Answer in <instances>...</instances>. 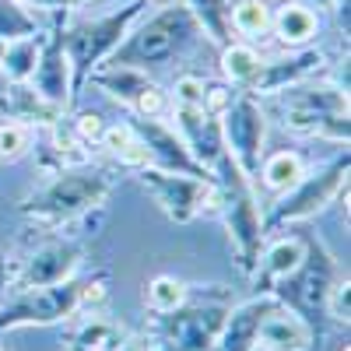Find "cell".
Segmentation results:
<instances>
[{
    "instance_id": "cell-2",
    "label": "cell",
    "mask_w": 351,
    "mask_h": 351,
    "mask_svg": "<svg viewBox=\"0 0 351 351\" xmlns=\"http://www.w3.org/2000/svg\"><path fill=\"white\" fill-rule=\"evenodd\" d=\"M215 211L225 218L228 243H232V253H236L239 271L253 274L263 239H267L263 236V211H260L253 180H246L228 158H221L215 169Z\"/></svg>"
},
{
    "instance_id": "cell-7",
    "label": "cell",
    "mask_w": 351,
    "mask_h": 351,
    "mask_svg": "<svg viewBox=\"0 0 351 351\" xmlns=\"http://www.w3.org/2000/svg\"><path fill=\"white\" fill-rule=\"evenodd\" d=\"M221 141H225V158L236 165L246 180H256V169L263 162V144H267V112L260 99L250 92H236L232 106L218 116Z\"/></svg>"
},
{
    "instance_id": "cell-46",
    "label": "cell",
    "mask_w": 351,
    "mask_h": 351,
    "mask_svg": "<svg viewBox=\"0 0 351 351\" xmlns=\"http://www.w3.org/2000/svg\"><path fill=\"white\" fill-rule=\"evenodd\" d=\"M253 351H263V348H253Z\"/></svg>"
},
{
    "instance_id": "cell-14",
    "label": "cell",
    "mask_w": 351,
    "mask_h": 351,
    "mask_svg": "<svg viewBox=\"0 0 351 351\" xmlns=\"http://www.w3.org/2000/svg\"><path fill=\"white\" fill-rule=\"evenodd\" d=\"M36 88V92L56 106L60 112L71 109V95H74V71H71V60L64 53V39L60 32H53L43 39V53H39V64L32 71V81H28Z\"/></svg>"
},
{
    "instance_id": "cell-15",
    "label": "cell",
    "mask_w": 351,
    "mask_h": 351,
    "mask_svg": "<svg viewBox=\"0 0 351 351\" xmlns=\"http://www.w3.org/2000/svg\"><path fill=\"white\" fill-rule=\"evenodd\" d=\"M309 344H313L309 319L274 299V306L260 316L256 348H263V351H309Z\"/></svg>"
},
{
    "instance_id": "cell-26",
    "label": "cell",
    "mask_w": 351,
    "mask_h": 351,
    "mask_svg": "<svg viewBox=\"0 0 351 351\" xmlns=\"http://www.w3.org/2000/svg\"><path fill=\"white\" fill-rule=\"evenodd\" d=\"M43 36V25L32 8H25L21 0H0V43H18Z\"/></svg>"
},
{
    "instance_id": "cell-10",
    "label": "cell",
    "mask_w": 351,
    "mask_h": 351,
    "mask_svg": "<svg viewBox=\"0 0 351 351\" xmlns=\"http://www.w3.org/2000/svg\"><path fill=\"white\" fill-rule=\"evenodd\" d=\"M327 56L324 49H288L285 56H271V60H260V71L253 77V84L246 88V92L253 99H274L278 92H285V88H295L302 81H313L319 71H324Z\"/></svg>"
},
{
    "instance_id": "cell-41",
    "label": "cell",
    "mask_w": 351,
    "mask_h": 351,
    "mask_svg": "<svg viewBox=\"0 0 351 351\" xmlns=\"http://www.w3.org/2000/svg\"><path fill=\"white\" fill-rule=\"evenodd\" d=\"M148 4H155V8H172V4H180V0H148Z\"/></svg>"
},
{
    "instance_id": "cell-8",
    "label": "cell",
    "mask_w": 351,
    "mask_h": 351,
    "mask_svg": "<svg viewBox=\"0 0 351 351\" xmlns=\"http://www.w3.org/2000/svg\"><path fill=\"white\" fill-rule=\"evenodd\" d=\"M81 309V281L67 278L46 288H21L11 291V299L0 306V334L18 327H49L71 319Z\"/></svg>"
},
{
    "instance_id": "cell-24",
    "label": "cell",
    "mask_w": 351,
    "mask_h": 351,
    "mask_svg": "<svg viewBox=\"0 0 351 351\" xmlns=\"http://www.w3.org/2000/svg\"><path fill=\"white\" fill-rule=\"evenodd\" d=\"M260 49L253 43H225L221 46V77L228 88H246L253 84L256 71H260Z\"/></svg>"
},
{
    "instance_id": "cell-42",
    "label": "cell",
    "mask_w": 351,
    "mask_h": 351,
    "mask_svg": "<svg viewBox=\"0 0 351 351\" xmlns=\"http://www.w3.org/2000/svg\"><path fill=\"white\" fill-rule=\"evenodd\" d=\"M4 53H8V43H0V67H4Z\"/></svg>"
},
{
    "instance_id": "cell-36",
    "label": "cell",
    "mask_w": 351,
    "mask_h": 351,
    "mask_svg": "<svg viewBox=\"0 0 351 351\" xmlns=\"http://www.w3.org/2000/svg\"><path fill=\"white\" fill-rule=\"evenodd\" d=\"M102 299H106V278H84L81 281V306L99 309Z\"/></svg>"
},
{
    "instance_id": "cell-3",
    "label": "cell",
    "mask_w": 351,
    "mask_h": 351,
    "mask_svg": "<svg viewBox=\"0 0 351 351\" xmlns=\"http://www.w3.org/2000/svg\"><path fill=\"white\" fill-rule=\"evenodd\" d=\"M112 193V176L84 165V169H64L18 204V211L36 225H64L92 208H102Z\"/></svg>"
},
{
    "instance_id": "cell-43",
    "label": "cell",
    "mask_w": 351,
    "mask_h": 351,
    "mask_svg": "<svg viewBox=\"0 0 351 351\" xmlns=\"http://www.w3.org/2000/svg\"><path fill=\"white\" fill-rule=\"evenodd\" d=\"M267 4H288V0H267Z\"/></svg>"
},
{
    "instance_id": "cell-6",
    "label": "cell",
    "mask_w": 351,
    "mask_h": 351,
    "mask_svg": "<svg viewBox=\"0 0 351 351\" xmlns=\"http://www.w3.org/2000/svg\"><path fill=\"white\" fill-rule=\"evenodd\" d=\"M137 183L176 225H186L204 211H215V180H208V176H186L158 165H144L137 169Z\"/></svg>"
},
{
    "instance_id": "cell-18",
    "label": "cell",
    "mask_w": 351,
    "mask_h": 351,
    "mask_svg": "<svg viewBox=\"0 0 351 351\" xmlns=\"http://www.w3.org/2000/svg\"><path fill=\"white\" fill-rule=\"evenodd\" d=\"M278 106L285 109H302V112H319V116H348V92L327 81H302L295 88H285L274 95Z\"/></svg>"
},
{
    "instance_id": "cell-19",
    "label": "cell",
    "mask_w": 351,
    "mask_h": 351,
    "mask_svg": "<svg viewBox=\"0 0 351 351\" xmlns=\"http://www.w3.org/2000/svg\"><path fill=\"white\" fill-rule=\"evenodd\" d=\"M271 32L285 49H306L319 36V14L302 0H288L271 14Z\"/></svg>"
},
{
    "instance_id": "cell-16",
    "label": "cell",
    "mask_w": 351,
    "mask_h": 351,
    "mask_svg": "<svg viewBox=\"0 0 351 351\" xmlns=\"http://www.w3.org/2000/svg\"><path fill=\"white\" fill-rule=\"evenodd\" d=\"M0 112L11 123H21L28 130H49L64 120V112L56 106H49L28 81H8L4 95H0Z\"/></svg>"
},
{
    "instance_id": "cell-45",
    "label": "cell",
    "mask_w": 351,
    "mask_h": 351,
    "mask_svg": "<svg viewBox=\"0 0 351 351\" xmlns=\"http://www.w3.org/2000/svg\"><path fill=\"white\" fill-rule=\"evenodd\" d=\"M221 4H232V0H221Z\"/></svg>"
},
{
    "instance_id": "cell-23",
    "label": "cell",
    "mask_w": 351,
    "mask_h": 351,
    "mask_svg": "<svg viewBox=\"0 0 351 351\" xmlns=\"http://www.w3.org/2000/svg\"><path fill=\"white\" fill-rule=\"evenodd\" d=\"M123 327L116 324V319H109L106 313H92L84 319V324L74 330L67 351H116L123 344Z\"/></svg>"
},
{
    "instance_id": "cell-39",
    "label": "cell",
    "mask_w": 351,
    "mask_h": 351,
    "mask_svg": "<svg viewBox=\"0 0 351 351\" xmlns=\"http://www.w3.org/2000/svg\"><path fill=\"white\" fill-rule=\"evenodd\" d=\"M11 285H14V274H11V260L0 253V299L11 295Z\"/></svg>"
},
{
    "instance_id": "cell-28",
    "label": "cell",
    "mask_w": 351,
    "mask_h": 351,
    "mask_svg": "<svg viewBox=\"0 0 351 351\" xmlns=\"http://www.w3.org/2000/svg\"><path fill=\"white\" fill-rule=\"evenodd\" d=\"M186 295H190L186 281H180L176 274H158V278L148 281V288H144V302H148V309L152 313H162V316L180 309L186 302Z\"/></svg>"
},
{
    "instance_id": "cell-22",
    "label": "cell",
    "mask_w": 351,
    "mask_h": 351,
    "mask_svg": "<svg viewBox=\"0 0 351 351\" xmlns=\"http://www.w3.org/2000/svg\"><path fill=\"white\" fill-rule=\"evenodd\" d=\"M309 172V165H306V158L299 155V152H271V155H263V162H260V169H256V180L263 183V190H271V193H285V190H291L302 176Z\"/></svg>"
},
{
    "instance_id": "cell-32",
    "label": "cell",
    "mask_w": 351,
    "mask_h": 351,
    "mask_svg": "<svg viewBox=\"0 0 351 351\" xmlns=\"http://www.w3.org/2000/svg\"><path fill=\"white\" fill-rule=\"evenodd\" d=\"M204 92H208V81L197 74H183V77H176L169 99H172V106H200L204 109Z\"/></svg>"
},
{
    "instance_id": "cell-17",
    "label": "cell",
    "mask_w": 351,
    "mask_h": 351,
    "mask_svg": "<svg viewBox=\"0 0 351 351\" xmlns=\"http://www.w3.org/2000/svg\"><path fill=\"white\" fill-rule=\"evenodd\" d=\"M274 306V295H256L236 309H228L225 324H221V334L215 341L211 351H253L256 348V327H260V316Z\"/></svg>"
},
{
    "instance_id": "cell-29",
    "label": "cell",
    "mask_w": 351,
    "mask_h": 351,
    "mask_svg": "<svg viewBox=\"0 0 351 351\" xmlns=\"http://www.w3.org/2000/svg\"><path fill=\"white\" fill-rule=\"evenodd\" d=\"M186 11L197 18L200 32L211 36L215 43H228V8L221 4V0H183Z\"/></svg>"
},
{
    "instance_id": "cell-21",
    "label": "cell",
    "mask_w": 351,
    "mask_h": 351,
    "mask_svg": "<svg viewBox=\"0 0 351 351\" xmlns=\"http://www.w3.org/2000/svg\"><path fill=\"white\" fill-rule=\"evenodd\" d=\"M306 250H309V246H306V239H299V236H281V239H274L271 246H263V250H260V260H256L263 281H285V278H291V274L302 267Z\"/></svg>"
},
{
    "instance_id": "cell-40",
    "label": "cell",
    "mask_w": 351,
    "mask_h": 351,
    "mask_svg": "<svg viewBox=\"0 0 351 351\" xmlns=\"http://www.w3.org/2000/svg\"><path fill=\"white\" fill-rule=\"evenodd\" d=\"M302 4H309V8H313V4H316V8H334L337 0H302Z\"/></svg>"
},
{
    "instance_id": "cell-5",
    "label": "cell",
    "mask_w": 351,
    "mask_h": 351,
    "mask_svg": "<svg viewBox=\"0 0 351 351\" xmlns=\"http://www.w3.org/2000/svg\"><path fill=\"white\" fill-rule=\"evenodd\" d=\"M348 172H351L348 148H344V155H337L330 165H324L319 172H306L302 180L291 190H285L271 204V211L263 215V236H271V232H285L288 225H295V221L316 218L327 204L341 200L348 193Z\"/></svg>"
},
{
    "instance_id": "cell-44",
    "label": "cell",
    "mask_w": 351,
    "mask_h": 351,
    "mask_svg": "<svg viewBox=\"0 0 351 351\" xmlns=\"http://www.w3.org/2000/svg\"><path fill=\"white\" fill-rule=\"evenodd\" d=\"M77 4H95V0H77Z\"/></svg>"
},
{
    "instance_id": "cell-12",
    "label": "cell",
    "mask_w": 351,
    "mask_h": 351,
    "mask_svg": "<svg viewBox=\"0 0 351 351\" xmlns=\"http://www.w3.org/2000/svg\"><path fill=\"white\" fill-rule=\"evenodd\" d=\"M228 316V306H190L183 302L165 319V344L172 351H211L221 324Z\"/></svg>"
},
{
    "instance_id": "cell-30",
    "label": "cell",
    "mask_w": 351,
    "mask_h": 351,
    "mask_svg": "<svg viewBox=\"0 0 351 351\" xmlns=\"http://www.w3.org/2000/svg\"><path fill=\"white\" fill-rule=\"evenodd\" d=\"M32 141H36V130H28L21 123H0V162L11 165V162H21L28 152H32Z\"/></svg>"
},
{
    "instance_id": "cell-34",
    "label": "cell",
    "mask_w": 351,
    "mask_h": 351,
    "mask_svg": "<svg viewBox=\"0 0 351 351\" xmlns=\"http://www.w3.org/2000/svg\"><path fill=\"white\" fill-rule=\"evenodd\" d=\"M71 130L92 148V144H99V137H102V130H106V120L95 112V109H81L74 120H71Z\"/></svg>"
},
{
    "instance_id": "cell-1",
    "label": "cell",
    "mask_w": 351,
    "mask_h": 351,
    "mask_svg": "<svg viewBox=\"0 0 351 351\" xmlns=\"http://www.w3.org/2000/svg\"><path fill=\"white\" fill-rule=\"evenodd\" d=\"M197 39H200V25L180 0V4L162 8L152 18H141L106 64L109 67H137V71L162 67V64L180 60Z\"/></svg>"
},
{
    "instance_id": "cell-31",
    "label": "cell",
    "mask_w": 351,
    "mask_h": 351,
    "mask_svg": "<svg viewBox=\"0 0 351 351\" xmlns=\"http://www.w3.org/2000/svg\"><path fill=\"white\" fill-rule=\"evenodd\" d=\"M324 313L334 319V324H344L348 327V319H351V281L348 278H337L327 291V299H324Z\"/></svg>"
},
{
    "instance_id": "cell-25",
    "label": "cell",
    "mask_w": 351,
    "mask_h": 351,
    "mask_svg": "<svg viewBox=\"0 0 351 351\" xmlns=\"http://www.w3.org/2000/svg\"><path fill=\"white\" fill-rule=\"evenodd\" d=\"M271 4L267 0H232L228 28L243 39H263L271 32Z\"/></svg>"
},
{
    "instance_id": "cell-27",
    "label": "cell",
    "mask_w": 351,
    "mask_h": 351,
    "mask_svg": "<svg viewBox=\"0 0 351 351\" xmlns=\"http://www.w3.org/2000/svg\"><path fill=\"white\" fill-rule=\"evenodd\" d=\"M43 39H46V36H32V39L8 43L4 67H0V74H8V81H32V71H36L39 53H43Z\"/></svg>"
},
{
    "instance_id": "cell-38",
    "label": "cell",
    "mask_w": 351,
    "mask_h": 351,
    "mask_svg": "<svg viewBox=\"0 0 351 351\" xmlns=\"http://www.w3.org/2000/svg\"><path fill=\"white\" fill-rule=\"evenodd\" d=\"M116 351H158V344L148 334H134V337H123V344Z\"/></svg>"
},
{
    "instance_id": "cell-4",
    "label": "cell",
    "mask_w": 351,
    "mask_h": 351,
    "mask_svg": "<svg viewBox=\"0 0 351 351\" xmlns=\"http://www.w3.org/2000/svg\"><path fill=\"white\" fill-rule=\"evenodd\" d=\"M144 18V0H130L120 11H109L102 18H88L71 25L67 32H60L64 39V53L71 60L74 81H88V74L99 71L109 56L120 49V43L130 36V28Z\"/></svg>"
},
{
    "instance_id": "cell-9",
    "label": "cell",
    "mask_w": 351,
    "mask_h": 351,
    "mask_svg": "<svg viewBox=\"0 0 351 351\" xmlns=\"http://www.w3.org/2000/svg\"><path fill=\"white\" fill-rule=\"evenodd\" d=\"M306 260H302V267L278 281L281 288H274L271 295L281 302V306H291L295 313H313V309H324V299H327V291L330 285L337 281V263L334 256L327 253L324 243H309L306 239Z\"/></svg>"
},
{
    "instance_id": "cell-37",
    "label": "cell",
    "mask_w": 351,
    "mask_h": 351,
    "mask_svg": "<svg viewBox=\"0 0 351 351\" xmlns=\"http://www.w3.org/2000/svg\"><path fill=\"white\" fill-rule=\"evenodd\" d=\"M25 8H39V11H74L77 8V0H21Z\"/></svg>"
},
{
    "instance_id": "cell-47",
    "label": "cell",
    "mask_w": 351,
    "mask_h": 351,
    "mask_svg": "<svg viewBox=\"0 0 351 351\" xmlns=\"http://www.w3.org/2000/svg\"><path fill=\"white\" fill-rule=\"evenodd\" d=\"M0 351H4V348H0Z\"/></svg>"
},
{
    "instance_id": "cell-11",
    "label": "cell",
    "mask_w": 351,
    "mask_h": 351,
    "mask_svg": "<svg viewBox=\"0 0 351 351\" xmlns=\"http://www.w3.org/2000/svg\"><path fill=\"white\" fill-rule=\"evenodd\" d=\"M172 130L180 134V141L186 144V152L193 155V162L211 172L218 169V162L225 158V141H221V123L218 116H211L208 109L200 106H172Z\"/></svg>"
},
{
    "instance_id": "cell-33",
    "label": "cell",
    "mask_w": 351,
    "mask_h": 351,
    "mask_svg": "<svg viewBox=\"0 0 351 351\" xmlns=\"http://www.w3.org/2000/svg\"><path fill=\"white\" fill-rule=\"evenodd\" d=\"M134 137H137V134H134V123H106V130H102V137H99V148H102L106 155H112V158H120Z\"/></svg>"
},
{
    "instance_id": "cell-20",
    "label": "cell",
    "mask_w": 351,
    "mask_h": 351,
    "mask_svg": "<svg viewBox=\"0 0 351 351\" xmlns=\"http://www.w3.org/2000/svg\"><path fill=\"white\" fill-rule=\"evenodd\" d=\"M88 84L102 88L109 99H116L120 106L134 109V102L141 99V92H148L155 81L148 77V71H137V67H109V64H106V67H99V71L88 74Z\"/></svg>"
},
{
    "instance_id": "cell-13",
    "label": "cell",
    "mask_w": 351,
    "mask_h": 351,
    "mask_svg": "<svg viewBox=\"0 0 351 351\" xmlns=\"http://www.w3.org/2000/svg\"><path fill=\"white\" fill-rule=\"evenodd\" d=\"M77 263H81V246L77 243H71V239H49L36 253H28V260L21 263V274L11 285V291L60 285V281L74 278Z\"/></svg>"
},
{
    "instance_id": "cell-35",
    "label": "cell",
    "mask_w": 351,
    "mask_h": 351,
    "mask_svg": "<svg viewBox=\"0 0 351 351\" xmlns=\"http://www.w3.org/2000/svg\"><path fill=\"white\" fill-rule=\"evenodd\" d=\"M232 99H236V92H232L228 84H208V92H204V109H208L211 116H221L232 106Z\"/></svg>"
}]
</instances>
